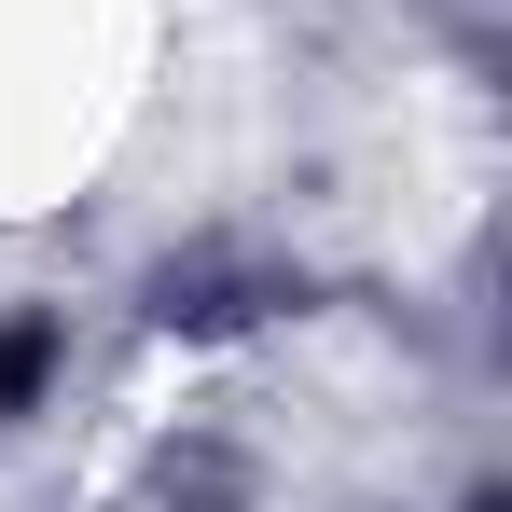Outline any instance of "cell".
Returning a JSON list of instances; mask_svg holds the SVG:
<instances>
[{
	"mask_svg": "<svg viewBox=\"0 0 512 512\" xmlns=\"http://www.w3.org/2000/svg\"><path fill=\"white\" fill-rule=\"evenodd\" d=\"M42 374H56V319H14V333H0V416H14Z\"/></svg>",
	"mask_w": 512,
	"mask_h": 512,
	"instance_id": "obj_1",
	"label": "cell"
}]
</instances>
